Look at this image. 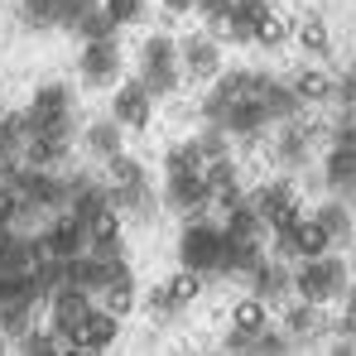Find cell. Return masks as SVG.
I'll use <instances>...</instances> for the list:
<instances>
[{"label":"cell","instance_id":"obj_1","mask_svg":"<svg viewBox=\"0 0 356 356\" xmlns=\"http://www.w3.org/2000/svg\"><path fill=\"white\" fill-rule=\"evenodd\" d=\"M178 260L197 275H222V260H227V232L212 227V222H193L183 227L178 236Z\"/></svg>","mask_w":356,"mask_h":356},{"label":"cell","instance_id":"obj_2","mask_svg":"<svg viewBox=\"0 0 356 356\" xmlns=\"http://www.w3.org/2000/svg\"><path fill=\"white\" fill-rule=\"evenodd\" d=\"M347 265L327 250V255H313V260H303L298 265V275H294V289L308 303H332V298H342L347 294Z\"/></svg>","mask_w":356,"mask_h":356},{"label":"cell","instance_id":"obj_3","mask_svg":"<svg viewBox=\"0 0 356 356\" xmlns=\"http://www.w3.org/2000/svg\"><path fill=\"white\" fill-rule=\"evenodd\" d=\"M178 72H183V58H178L174 39H164V34L145 39V49H140V82H145L154 97H169V92H174Z\"/></svg>","mask_w":356,"mask_h":356},{"label":"cell","instance_id":"obj_4","mask_svg":"<svg viewBox=\"0 0 356 356\" xmlns=\"http://www.w3.org/2000/svg\"><path fill=\"white\" fill-rule=\"evenodd\" d=\"M29 120V135H58L67 140V130H72V92L67 87H44V92H34V106L24 111Z\"/></svg>","mask_w":356,"mask_h":356},{"label":"cell","instance_id":"obj_5","mask_svg":"<svg viewBox=\"0 0 356 356\" xmlns=\"http://www.w3.org/2000/svg\"><path fill=\"white\" fill-rule=\"evenodd\" d=\"M250 202H255V212L265 217V227H270L275 236H289L298 222H303V207H298V197H294L289 183H265Z\"/></svg>","mask_w":356,"mask_h":356},{"label":"cell","instance_id":"obj_6","mask_svg":"<svg viewBox=\"0 0 356 356\" xmlns=\"http://www.w3.org/2000/svg\"><path fill=\"white\" fill-rule=\"evenodd\" d=\"M44 245H49V255L72 260V255H82V250L92 245V232H87V222L67 207V212H54V222H49V232H44Z\"/></svg>","mask_w":356,"mask_h":356},{"label":"cell","instance_id":"obj_7","mask_svg":"<svg viewBox=\"0 0 356 356\" xmlns=\"http://www.w3.org/2000/svg\"><path fill=\"white\" fill-rule=\"evenodd\" d=\"M87 313H92V294H87V289H77V284L54 289V332H58L67 347H72L77 327L87 323Z\"/></svg>","mask_w":356,"mask_h":356},{"label":"cell","instance_id":"obj_8","mask_svg":"<svg viewBox=\"0 0 356 356\" xmlns=\"http://www.w3.org/2000/svg\"><path fill=\"white\" fill-rule=\"evenodd\" d=\"M111 116L120 120V125H130V130H145L149 125V116H154V92L135 77V82H120L116 97H111Z\"/></svg>","mask_w":356,"mask_h":356},{"label":"cell","instance_id":"obj_9","mask_svg":"<svg viewBox=\"0 0 356 356\" xmlns=\"http://www.w3.org/2000/svg\"><path fill=\"white\" fill-rule=\"evenodd\" d=\"M169 207L174 212H202V202H212V188H207V174L202 169H169Z\"/></svg>","mask_w":356,"mask_h":356},{"label":"cell","instance_id":"obj_10","mask_svg":"<svg viewBox=\"0 0 356 356\" xmlns=\"http://www.w3.org/2000/svg\"><path fill=\"white\" fill-rule=\"evenodd\" d=\"M212 125H222L227 135H255V130L270 125V111H265V102H260L255 92H245L236 102H227V111L212 120Z\"/></svg>","mask_w":356,"mask_h":356},{"label":"cell","instance_id":"obj_11","mask_svg":"<svg viewBox=\"0 0 356 356\" xmlns=\"http://www.w3.org/2000/svg\"><path fill=\"white\" fill-rule=\"evenodd\" d=\"M82 77L92 82V87H111L120 77V49L116 39H87V49H82Z\"/></svg>","mask_w":356,"mask_h":356},{"label":"cell","instance_id":"obj_12","mask_svg":"<svg viewBox=\"0 0 356 356\" xmlns=\"http://www.w3.org/2000/svg\"><path fill=\"white\" fill-rule=\"evenodd\" d=\"M332 245H337V241L327 236V227L318 222V212H313V217H303V222H298V227L289 232V236H280V250H284V255H298V260L327 255Z\"/></svg>","mask_w":356,"mask_h":356},{"label":"cell","instance_id":"obj_13","mask_svg":"<svg viewBox=\"0 0 356 356\" xmlns=\"http://www.w3.org/2000/svg\"><path fill=\"white\" fill-rule=\"evenodd\" d=\"M120 332V318L111 308H92L87 313V323L77 327V337H72V352H106L111 342H116Z\"/></svg>","mask_w":356,"mask_h":356},{"label":"cell","instance_id":"obj_14","mask_svg":"<svg viewBox=\"0 0 356 356\" xmlns=\"http://www.w3.org/2000/svg\"><path fill=\"white\" fill-rule=\"evenodd\" d=\"M178 58L188 67V77H217V67H222V54H217V39L212 34H193L178 49Z\"/></svg>","mask_w":356,"mask_h":356},{"label":"cell","instance_id":"obj_15","mask_svg":"<svg viewBox=\"0 0 356 356\" xmlns=\"http://www.w3.org/2000/svg\"><path fill=\"white\" fill-rule=\"evenodd\" d=\"M255 97L265 102L270 120H294V111L303 106L294 87H284V82H275V77H260V72H255Z\"/></svg>","mask_w":356,"mask_h":356},{"label":"cell","instance_id":"obj_16","mask_svg":"<svg viewBox=\"0 0 356 356\" xmlns=\"http://www.w3.org/2000/svg\"><path fill=\"white\" fill-rule=\"evenodd\" d=\"M67 207H72L82 222H92L102 207H111V188H106V178H102V183H97V178H77V183H72Z\"/></svg>","mask_w":356,"mask_h":356},{"label":"cell","instance_id":"obj_17","mask_svg":"<svg viewBox=\"0 0 356 356\" xmlns=\"http://www.w3.org/2000/svg\"><path fill=\"white\" fill-rule=\"evenodd\" d=\"M265 5H270V0H236L232 15H227V39L250 44V39H255V24H260V15H265Z\"/></svg>","mask_w":356,"mask_h":356},{"label":"cell","instance_id":"obj_18","mask_svg":"<svg viewBox=\"0 0 356 356\" xmlns=\"http://www.w3.org/2000/svg\"><path fill=\"white\" fill-rule=\"evenodd\" d=\"M289 87L298 92V102H332V97H337V82H332L323 67H298Z\"/></svg>","mask_w":356,"mask_h":356},{"label":"cell","instance_id":"obj_19","mask_svg":"<svg viewBox=\"0 0 356 356\" xmlns=\"http://www.w3.org/2000/svg\"><path fill=\"white\" fill-rule=\"evenodd\" d=\"M63 154H67V140H58V135L24 140V164H34V169H54V164H63Z\"/></svg>","mask_w":356,"mask_h":356},{"label":"cell","instance_id":"obj_20","mask_svg":"<svg viewBox=\"0 0 356 356\" xmlns=\"http://www.w3.org/2000/svg\"><path fill=\"white\" fill-rule=\"evenodd\" d=\"M250 289L265 298V303H275V298L284 294V289H294V280H289L280 265H265V260H260V265L250 270Z\"/></svg>","mask_w":356,"mask_h":356},{"label":"cell","instance_id":"obj_21","mask_svg":"<svg viewBox=\"0 0 356 356\" xmlns=\"http://www.w3.org/2000/svg\"><path fill=\"white\" fill-rule=\"evenodd\" d=\"M294 39H298V49L303 54H313V58H323L327 49H332V39H327V24L318 19V15H303L294 24Z\"/></svg>","mask_w":356,"mask_h":356},{"label":"cell","instance_id":"obj_22","mask_svg":"<svg viewBox=\"0 0 356 356\" xmlns=\"http://www.w3.org/2000/svg\"><path fill=\"white\" fill-rule=\"evenodd\" d=\"M327 188H356V149L347 145H332V154H327Z\"/></svg>","mask_w":356,"mask_h":356},{"label":"cell","instance_id":"obj_23","mask_svg":"<svg viewBox=\"0 0 356 356\" xmlns=\"http://www.w3.org/2000/svg\"><path fill=\"white\" fill-rule=\"evenodd\" d=\"M87 149L97 154V159H116L120 154V120H97L92 130H87Z\"/></svg>","mask_w":356,"mask_h":356},{"label":"cell","instance_id":"obj_24","mask_svg":"<svg viewBox=\"0 0 356 356\" xmlns=\"http://www.w3.org/2000/svg\"><path fill=\"white\" fill-rule=\"evenodd\" d=\"M265 308H270V303H265L260 294L241 298L236 308H232V327H236V332H250V337H255V332H265V327H270V323H265Z\"/></svg>","mask_w":356,"mask_h":356},{"label":"cell","instance_id":"obj_25","mask_svg":"<svg viewBox=\"0 0 356 356\" xmlns=\"http://www.w3.org/2000/svg\"><path fill=\"white\" fill-rule=\"evenodd\" d=\"M140 183H145V169H140L135 159H125V154L106 159V188H111V193H120V188H140Z\"/></svg>","mask_w":356,"mask_h":356},{"label":"cell","instance_id":"obj_26","mask_svg":"<svg viewBox=\"0 0 356 356\" xmlns=\"http://www.w3.org/2000/svg\"><path fill=\"white\" fill-rule=\"evenodd\" d=\"M87 232H92V245H116L120 241V207H102L92 222H87Z\"/></svg>","mask_w":356,"mask_h":356},{"label":"cell","instance_id":"obj_27","mask_svg":"<svg viewBox=\"0 0 356 356\" xmlns=\"http://www.w3.org/2000/svg\"><path fill=\"white\" fill-rule=\"evenodd\" d=\"M289 34H294V29H289V19H284V15H275V10L265 5V15H260V24H255V44H265V49H280Z\"/></svg>","mask_w":356,"mask_h":356},{"label":"cell","instance_id":"obj_28","mask_svg":"<svg viewBox=\"0 0 356 356\" xmlns=\"http://www.w3.org/2000/svg\"><path fill=\"white\" fill-rule=\"evenodd\" d=\"M232 5H236V0H197L193 10L202 15V24H207L212 39H227V15H232Z\"/></svg>","mask_w":356,"mask_h":356},{"label":"cell","instance_id":"obj_29","mask_svg":"<svg viewBox=\"0 0 356 356\" xmlns=\"http://www.w3.org/2000/svg\"><path fill=\"white\" fill-rule=\"evenodd\" d=\"M102 298H106V308H111L116 318H125V313L135 308V280H130V275H120V280H111V284L102 289Z\"/></svg>","mask_w":356,"mask_h":356},{"label":"cell","instance_id":"obj_30","mask_svg":"<svg viewBox=\"0 0 356 356\" xmlns=\"http://www.w3.org/2000/svg\"><path fill=\"white\" fill-rule=\"evenodd\" d=\"M164 284H169V298H174V308H183V303H193V298H197V289H202V275L183 265L174 280H164Z\"/></svg>","mask_w":356,"mask_h":356},{"label":"cell","instance_id":"obj_31","mask_svg":"<svg viewBox=\"0 0 356 356\" xmlns=\"http://www.w3.org/2000/svg\"><path fill=\"white\" fill-rule=\"evenodd\" d=\"M58 5L63 0H24V24L29 29H54L58 24Z\"/></svg>","mask_w":356,"mask_h":356},{"label":"cell","instance_id":"obj_32","mask_svg":"<svg viewBox=\"0 0 356 356\" xmlns=\"http://www.w3.org/2000/svg\"><path fill=\"white\" fill-rule=\"evenodd\" d=\"M77 34H82V39H116V19L106 15V5H97V10L77 24Z\"/></svg>","mask_w":356,"mask_h":356},{"label":"cell","instance_id":"obj_33","mask_svg":"<svg viewBox=\"0 0 356 356\" xmlns=\"http://www.w3.org/2000/svg\"><path fill=\"white\" fill-rule=\"evenodd\" d=\"M313 308H318V303H308V298H303L298 308H289L284 327H289L294 337H313V332H318V313H313Z\"/></svg>","mask_w":356,"mask_h":356},{"label":"cell","instance_id":"obj_34","mask_svg":"<svg viewBox=\"0 0 356 356\" xmlns=\"http://www.w3.org/2000/svg\"><path fill=\"white\" fill-rule=\"evenodd\" d=\"M97 5H102V0H63L58 5V29H72V34H77V24H82Z\"/></svg>","mask_w":356,"mask_h":356},{"label":"cell","instance_id":"obj_35","mask_svg":"<svg viewBox=\"0 0 356 356\" xmlns=\"http://www.w3.org/2000/svg\"><path fill=\"white\" fill-rule=\"evenodd\" d=\"M318 222L327 227V236L332 241H347V232H352V217L337 207V202H327V207H318Z\"/></svg>","mask_w":356,"mask_h":356},{"label":"cell","instance_id":"obj_36","mask_svg":"<svg viewBox=\"0 0 356 356\" xmlns=\"http://www.w3.org/2000/svg\"><path fill=\"white\" fill-rule=\"evenodd\" d=\"M63 347H67V342H63L58 332H54V337H44V332H24V337H19V352H29V356H49V352H63Z\"/></svg>","mask_w":356,"mask_h":356},{"label":"cell","instance_id":"obj_37","mask_svg":"<svg viewBox=\"0 0 356 356\" xmlns=\"http://www.w3.org/2000/svg\"><path fill=\"white\" fill-rule=\"evenodd\" d=\"M106 5V15L116 19V24H135L140 15H145V0H102Z\"/></svg>","mask_w":356,"mask_h":356},{"label":"cell","instance_id":"obj_38","mask_svg":"<svg viewBox=\"0 0 356 356\" xmlns=\"http://www.w3.org/2000/svg\"><path fill=\"white\" fill-rule=\"evenodd\" d=\"M280 154H284V164H298V159L308 154V135H303V130H289V135L280 140Z\"/></svg>","mask_w":356,"mask_h":356},{"label":"cell","instance_id":"obj_39","mask_svg":"<svg viewBox=\"0 0 356 356\" xmlns=\"http://www.w3.org/2000/svg\"><path fill=\"white\" fill-rule=\"evenodd\" d=\"M337 97H342L347 106H356V67H347V72H342V82H337Z\"/></svg>","mask_w":356,"mask_h":356},{"label":"cell","instance_id":"obj_40","mask_svg":"<svg viewBox=\"0 0 356 356\" xmlns=\"http://www.w3.org/2000/svg\"><path fill=\"white\" fill-rule=\"evenodd\" d=\"M337 145H347V149H356V116L337 125Z\"/></svg>","mask_w":356,"mask_h":356},{"label":"cell","instance_id":"obj_41","mask_svg":"<svg viewBox=\"0 0 356 356\" xmlns=\"http://www.w3.org/2000/svg\"><path fill=\"white\" fill-rule=\"evenodd\" d=\"M193 5H197V0H164V10H169V15H188Z\"/></svg>","mask_w":356,"mask_h":356},{"label":"cell","instance_id":"obj_42","mask_svg":"<svg viewBox=\"0 0 356 356\" xmlns=\"http://www.w3.org/2000/svg\"><path fill=\"white\" fill-rule=\"evenodd\" d=\"M5 164H10V154H5V149H0V169H5Z\"/></svg>","mask_w":356,"mask_h":356},{"label":"cell","instance_id":"obj_43","mask_svg":"<svg viewBox=\"0 0 356 356\" xmlns=\"http://www.w3.org/2000/svg\"><path fill=\"white\" fill-rule=\"evenodd\" d=\"M0 352H5V332H0Z\"/></svg>","mask_w":356,"mask_h":356}]
</instances>
